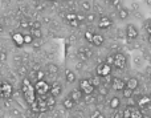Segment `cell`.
I'll use <instances>...</instances> for the list:
<instances>
[{
    "label": "cell",
    "mask_w": 151,
    "mask_h": 118,
    "mask_svg": "<svg viewBox=\"0 0 151 118\" xmlns=\"http://www.w3.org/2000/svg\"><path fill=\"white\" fill-rule=\"evenodd\" d=\"M21 93H23V97L28 105H31L37 97L36 90H35V85L32 84L28 77H24L23 78V82H21Z\"/></svg>",
    "instance_id": "obj_1"
},
{
    "label": "cell",
    "mask_w": 151,
    "mask_h": 118,
    "mask_svg": "<svg viewBox=\"0 0 151 118\" xmlns=\"http://www.w3.org/2000/svg\"><path fill=\"white\" fill-rule=\"evenodd\" d=\"M113 65L115 66L117 69H125L126 65H127V57H126L125 53L122 52H115L114 53V63H113Z\"/></svg>",
    "instance_id": "obj_2"
},
{
    "label": "cell",
    "mask_w": 151,
    "mask_h": 118,
    "mask_svg": "<svg viewBox=\"0 0 151 118\" xmlns=\"http://www.w3.org/2000/svg\"><path fill=\"white\" fill-rule=\"evenodd\" d=\"M123 118H143L142 110L138 106H129L123 110Z\"/></svg>",
    "instance_id": "obj_3"
},
{
    "label": "cell",
    "mask_w": 151,
    "mask_h": 118,
    "mask_svg": "<svg viewBox=\"0 0 151 118\" xmlns=\"http://www.w3.org/2000/svg\"><path fill=\"white\" fill-rule=\"evenodd\" d=\"M13 93V86L9 82L0 81V98H9Z\"/></svg>",
    "instance_id": "obj_4"
},
{
    "label": "cell",
    "mask_w": 151,
    "mask_h": 118,
    "mask_svg": "<svg viewBox=\"0 0 151 118\" xmlns=\"http://www.w3.org/2000/svg\"><path fill=\"white\" fill-rule=\"evenodd\" d=\"M50 89V85L48 84L45 80H41V81H37L35 84V90H36V94L37 96H45L49 93Z\"/></svg>",
    "instance_id": "obj_5"
},
{
    "label": "cell",
    "mask_w": 151,
    "mask_h": 118,
    "mask_svg": "<svg viewBox=\"0 0 151 118\" xmlns=\"http://www.w3.org/2000/svg\"><path fill=\"white\" fill-rule=\"evenodd\" d=\"M78 89L83 93V94H91V93L96 92V88L93 86V84L90 82V80L83 78L80 81V88Z\"/></svg>",
    "instance_id": "obj_6"
},
{
    "label": "cell",
    "mask_w": 151,
    "mask_h": 118,
    "mask_svg": "<svg viewBox=\"0 0 151 118\" xmlns=\"http://www.w3.org/2000/svg\"><path fill=\"white\" fill-rule=\"evenodd\" d=\"M110 88H111L114 92H122L126 88V81H123L119 77H113L111 82H110Z\"/></svg>",
    "instance_id": "obj_7"
},
{
    "label": "cell",
    "mask_w": 151,
    "mask_h": 118,
    "mask_svg": "<svg viewBox=\"0 0 151 118\" xmlns=\"http://www.w3.org/2000/svg\"><path fill=\"white\" fill-rule=\"evenodd\" d=\"M97 74H98L99 77H102V78L106 76H110V74H111V65L107 64L106 61L99 64V65L97 66Z\"/></svg>",
    "instance_id": "obj_8"
},
{
    "label": "cell",
    "mask_w": 151,
    "mask_h": 118,
    "mask_svg": "<svg viewBox=\"0 0 151 118\" xmlns=\"http://www.w3.org/2000/svg\"><path fill=\"white\" fill-rule=\"evenodd\" d=\"M151 105V96H139L138 98H137V106H138L139 109H147L149 106Z\"/></svg>",
    "instance_id": "obj_9"
},
{
    "label": "cell",
    "mask_w": 151,
    "mask_h": 118,
    "mask_svg": "<svg viewBox=\"0 0 151 118\" xmlns=\"http://www.w3.org/2000/svg\"><path fill=\"white\" fill-rule=\"evenodd\" d=\"M139 32H138V28H137L134 24H129L127 27H126V37H127L129 40H135L137 37H138Z\"/></svg>",
    "instance_id": "obj_10"
},
{
    "label": "cell",
    "mask_w": 151,
    "mask_h": 118,
    "mask_svg": "<svg viewBox=\"0 0 151 118\" xmlns=\"http://www.w3.org/2000/svg\"><path fill=\"white\" fill-rule=\"evenodd\" d=\"M77 56L82 61H88L89 58L93 56V52H91L89 48H86V47H81L80 49H78V52H77Z\"/></svg>",
    "instance_id": "obj_11"
},
{
    "label": "cell",
    "mask_w": 151,
    "mask_h": 118,
    "mask_svg": "<svg viewBox=\"0 0 151 118\" xmlns=\"http://www.w3.org/2000/svg\"><path fill=\"white\" fill-rule=\"evenodd\" d=\"M61 93H63V85H61L60 82H53V84L50 85L49 94L55 96V97L57 98L58 96H61Z\"/></svg>",
    "instance_id": "obj_12"
},
{
    "label": "cell",
    "mask_w": 151,
    "mask_h": 118,
    "mask_svg": "<svg viewBox=\"0 0 151 118\" xmlns=\"http://www.w3.org/2000/svg\"><path fill=\"white\" fill-rule=\"evenodd\" d=\"M113 25V20L107 16H102L101 19L98 20V28L99 29H107Z\"/></svg>",
    "instance_id": "obj_13"
},
{
    "label": "cell",
    "mask_w": 151,
    "mask_h": 118,
    "mask_svg": "<svg viewBox=\"0 0 151 118\" xmlns=\"http://www.w3.org/2000/svg\"><path fill=\"white\" fill-rule=\"evenodd\" d=\"M69 97L72 98V100L76 102V105L77 104H80L81 101H82V98H83V93L81 92L80 89H74V90H72L70 93H69Z\"/></svg>",
    "instance_id": "obj_14"
},
{
    "label": "cell",
    "mask_w": 151,
    "mask_h": 118,
    "mask_svg": "<svg viewBox=\"0 0 151 118\" xmlns=\"http://www.w3.org/2000/svg\"><path fill=\"white\" fill-rule=\"evenodd\" d=\"M58 72H60V68H58L57 64L49 63L47 65V73H48V76L55 77V76H57V74H58Z\"/></svg>",
    "instance_id": "obj_15"
},
{
    "label": "cell",
    "mask_w": 151,
    "mask_h": 118,
    "mask_svg": "<svg viewBox=\"0 0 151 118\" xmlns=\"http://www.w3.org/2000/svg\"><path fill=\"white\" fill-rule=\"evenodd\" d=\"M12 41L15 42L16 47H23L24 45V35L20 33V32H15V33L12 35Z\"/></svg>",
    "instance_id": "obj_16"
},
{
    "label": "cell",
    "mask_w": 151,
    "mask_h": 118,
    "mask_svg": "<svg viewBox=\"0 0 151 118\" xmlns=\"http://www.w3.org/2000/svg\"><path fill=\"white\" fill-rule=\"evenodd\" d=\"M82 101L85 102V105H96L98 98H97V96L94 93H91V94H83Z\"/></svg>",
    "instance_id": "obj_17"
},
{
    "label": "cell",
    "mask_w": 151,
    "mask_h": 118,
    "mask_svg": "<svg viewBox=\"0 0 151 118\" xmlns=\"http://www.w3.org/2000/svg\"><path fill=\"white\" fill-rule=\"evenodd\" d=\"M121 105H122V102H121V98L117 97V96H114V97L110 98L109 101V106L113 109V110H117V109L121 108Z\"/></svg>",
    "instance_id": "obj_18"
},
{
    "label": "cell",
    "mask_w": 151,
    "mask_h": 118,
    "mask_svg": "<svg viewBox=\"0 0 151 118\" xmlns=\"http://www.w3.org/2000/svg\"><path fill=\"white\" fill-rule=\"evenodd\" d=\"M105 42V37L102 36L101 33H94L93 39H91V44L96 45V47H101L102 44Z\"/></svg>",
    "instance_id": "obj_19"
},
{
    "label": "cell",
    "mask_w": 151,
    "mask_h": 118,
    "mask_svg": "<svg viewBox=\"0 0 151 118\" xmlns=\"http://www.w3.org/2000/svg\"><path fill=\"white\" fill-rule=\"evenodd\" d=\"M126 86L131 90H137V88L139 86V81L137 77H130V78L126 81Z\"/></svg>",
    "instance_id": "obj_20"
},
{
    "label": "cell",
    "mask_w": 151,
    "mask_h": 118,
    "mask_svg": "<svg viewBox=\"0 0 151 118\" xmlns=\"http://www.w3.org/2000/svg\"><path fill=\"white\" fill-rule=\"evenodd\" d=\"M45 101H47V105H48V108H49V110L55 109V108H56V105H57L56 97H55V96H52V94H49V93H48L47 97H45Z\"/></svg>",
    "instance_id": "obj_21"
},
{
    "label": "cell",
    "mask_w": 151,
    "mask_h": 118,
    "mask_svg": "<svg viewBox=\"0 0 151 118\" xmlns=\"http://www.w3.org/2000/svg\"><path fill=\"white\" fill-rule=\"evenodd\" d=\"M74 106H76V102L70 97H66L63 100V108L65 110H72V109H74Z\"/></svg>",
    "instance_id": "obj_22"
},
{
    "label": "cell",
    "mask_w": 151,
    "mask_h": 118,
    "mask_svg": "<svg viewBox=\"0 0 151 118\" xmlns=\"http://www.w3.org/2000/svg\"><path fill=\"white\" fill-rule=\"evenodd\" d=\"M96 90H97V94H98L99 97H106V96H109V86L105 84H101Z\"/></svg>",
    "instance_id": "obj_23"
},
{
    "label": "cell",
    "mask_w": 151,
    "mask_h": 118,
    "mask_svg": "<svg viewBox=\"0 0 151 118\" xmlns=\"http://www.w3.org/2000/svg\"><path fill=\"white\" fill-rule=\"evenodd\" d=\"M65 80H66V82H69V84H73V82H76V80H77V76H76V73L73 71L66 69L65 71Z\"/></svg>",
    "instance_id": "obj_24"
},
{
    "label": "cell",
    "mask_w": 151,
    "mask_h": 118,
    "mask_svg": "<svg viewBox=\"0 0 151 118\" xmlns=\"http://www.w3.org/2000/svg\"><path fill=\"white\" fill-rule=\"evenodd\" d=\"M91 9H93V5H91V3L89 1V0H82V1H81V11H82L83 13L91 12Z\"/></svg>",
    "instance_id": "obj_25"
},
{
    "label": "cell",
    "mask_w": 151,
    "mask_h": 118,
    "mask_svg": "<svg viewBox=\"0 0 151 118\" xmlns=\"http://www.w3.org/2000/svg\"><path fill=\"white\" fill-rule=\"evenodd\" d=\"M118 17H119L121 20H126V19L129 17V9L121 7L119 9H118Z\"/></svg>",
    "instance_id": "obj_26"
},
{
    "label": "cell",
    "mask_w": 151,
    "mask_h": 118,
    "mask_svg": "<svg viewBox=\"0 0 151 118\" xmlns=\"http://www.w3.org/2000/svg\"><path fill=\"white\" fill-rule=\"evenodd\" d=\"M96 20H97L96 12H88V13H86V16H85V21H86V23L91 24V23H94Z\"/></svg>",
    "instance_id": "obj_27"
},
{
    "label": "cell",
    "mask_w": 151,
    "mask_h": 118,
    "mask_svg": "<svg viewBox=\"0 0 151 118\" xmlns=\"http://www.w3.org/2000/svg\"><path fill=\"white\" fill-rule=\"evenodd\" d=\"M90 82L93 84V86L97 89V88H98L99 85L102 84V77H99L98 74H97V76H93V77L90 78Z\"/></svg>",
    "instance_id": "obj_28"
},
{
    "label": "cell",
    "mask_w": 151,
    "mask_h": 118,
    "mask_svg": "<svg viewBox=\"0 0 151 118\" xmlns=\"http://www.w3.org/2000/svg\"><path fill=\"white\" fill-rule=\"evenodd\" d=\"M89 118H105V114L102 113L101 110L96 109V110H93L90 114H89Z\"/></svg>",
    "instance_id": "obj_29"
},
{
    "label": "cell",
    "mask_w": 151,
    "mask_h": 118,
    "mask_svg": "<svg viewBox=\"0 0 151 118\" xmlns=\"http://www.w3.org/2000/svg\"><path fill=\"white\" fill-rule=\"evenodd\" d=\"M31 35L33 39H41L42 37V32L41 29H35V28H31Z\"/></svg>",
    "instance_id": "obj_30"
},
{
    "label": "cell",
    "mask_w": 151,
    "mask_h": 118,
    "mask_svg": "<svg viewBox=\"0 0 151 118\" xmlns=\"http://www.w3.org/2000/svg\"><path fill=\"white\" fill-rule=\"evenodd\" d=\"M122 96H123L125 98H133V96H134V90L129 89V88L126 86L125 89L122 90Z\"/></svg>",
    "instance_id": "obj_31"
},
{
    "label": "cell",
    "mask_w": 151,
    "mask_h": 118,
    "mask_svg": "<svg viewBox=\"0 0 151 118\" xmlns=\"http://www.w3.org/2000/svg\"><path fill=\"white\" fill-rule=\"evenodd\" d=\"M35 78H36L37 81L45 80V72H44V71H41V69H39V71L36 72V76H35Z\"/></svg>",
    "instance_id": "obj_32"
},
{
    "label": "cell",
    "mask_w": 151,
    "mask_h": 118,
    "mask_svg": "<svg viewBox=\"0 0 151 118\" xmlns=\"http://www.w3.org/2000/svg\"><path fill=\"white\" fill-rule=\"evenodd\" d=\"M31 45L35 48V49H40V48H41V45H42V42L40 41V39H33V42H32Z\"/></svg>",
    "instance_id": "obj_33"
},
{
    "label": "cell",
    "mask_w": 151,
    "mask_h": 118,
    "mask_svg": "<svg viewBox=\"0 0 151 118\" xmlns=\"http://www.w3.org/2000/svg\"><path fill=\"white\" fill-rule=\"evenodd\" d=\"M11 114H12L15 118H20L21 117V112L19 110V109L13 108V106H12V109H11Z\"/></svg>",
    "instance_id": "obj_34"
},
{
    "label": "cell",
    "mask_w": 151,
    "mask_h": 118,
    "mask_svg": "<svg viewBox=\"0 0 151 118\" xmlns=\"http://www.w3.org/2000/svg\"><path fill=\"white\" fill-rule=\"evenodd\" d=\"M33 42V37H32L31 33L24 35V44H32Z\"/></svg>",
    "instance_id": "obj_35"
},
{
    "label": "cell",
    "mask_w": 151,
    "mask_h": 118,
    "mask_svg": "<svg viewBox=\"0 0 151 118\" xmlns=\"http://www.w3.org/2000/svg\"><path fill=\"white\" fill-rule=\"evenodd\" d=\"M29 25H31V28L41 29V23L40 21H29Z\"/></svg>",
    "instance_id": "obj_36"
},
{
    "label": "cell",
    "mask_w": 151,
    "mask_h": 118,
    "mask_svg": "<svg viewBox=\"0 0 151 118\" xmlns=\"http://www.w3.org/2000/svg\"><path fill=\"white\" fill-rule=\"evenodd\" d=\"M20 28H23V29H29V28H31V25H29V21L25 20V19H24V20H21V21H20Z\"/></svg>",
    "instance_id": "obj_37"
},
{
    "label": "cell",
    "mask_w": 151,
    "mask_h": 118,
    "mask_svg": "<svg viewBox=\"0 0 151 118\" xmlns=\"http://www.w3.org/2000/svg\"><path fill=\"white\" fill-rule=\"evenodd\" d=\"M113 118H123V112L119 110V109H117V110H114V113H113Z\"/></svg>",
    "instance_id": "obj_38"
},
{
    "label": "cell",
    "mask_w": 151,
    "mask_h": 118,
    "mask_svg": "<svg viewBox=\"0 0 151 118\" xmlns=\"http://www.w3.org/2000/svg\"><path fill=\"white\" fill-rule=\"evenodd\" d=\"M68 23H69V25L73 27V28H77V27L80 25V21H78L77 19H73V20H69Z\"/></svg>",
    "instance_id": "obj_39"
},
{
    "label": "cell",
    "mask_w": 151,
    "mask_h": 118,
    "mask_svg": "<svg viewBox=\"0 0 151 118\" xmlns=\"http://www.w3.org/2000/svg\"><path fill=\"white\" fill-rule=\"evenodd\" d=\"M93 35H94V33H93L91 31H86V32H85V39L88 40L89 42H91V39H93Z\"/></svg>",
    "instance_id": "obj_40"
},
{
    "label": "cell",
    "mask_w": 151,
    "mask_h": 118,
    "mask_svg": "<svg viewBox=\"0 0 151 118\" xmlns=\"http://www.w3.org/2000/svg\"><path fill=\"white\" fill-rule=\"evenodd\" d=\"M65 17H66V20H73V19H77V13H76V12H72V13H68V15H66L65 16Z\"/></svg>",
    "instance_id": "obj_41"
},
{
    "label": "cell",
    "mask_w": 151,
    "mask_h": 118,
    "mask_svg": "<svg viewBox=\"0 0 151 118\" xmlns=\"http://www.w3.org/2000/svg\"><path fill=\"white\" fill-rule=\"evenodd\" d=\"M27 73H28V71H27V68H25L24 65L19 68V74H21V76H25Z\"/></svg>",
    "instance_id": "obj_42"
},
{
    "label": "cell",
    "mask_w": 151,
    "mask_h": 118,
    "mask_svg": "<svg viewBox=\"0 0 151 118\" xmlns=\"http://www.w3.org/2000/svg\"><path fill=\"white\" fill-rule=\"evenodd\" d=\"M85 16H86V13H77V20L80 21V23H82V21H85Z\"/></svg>",
    "instance_id": "obj_43"
},
{
    "label": "cell",
    "mask_w": 151,
    "mask_h": 118,
    "mask_svg": "<svg viewBox=\"0 0 151 118\" xmlns=\"http://www.w3.org/2000/svg\"><path fill=\"white\" fill-rule=\"evenodd\" d=\"M106 63L110 64V65H113V63H114V53H113V55H110V56H107V57H106Z\"/></svg>",
    "instance_id": "obj_44"
},
{
    "label": "cell",
    "mask_w": 151,
    "mask_h": 118,
    "mask_svg": "<svg viewBox=\"0 0 151 118\" xmlns=\"http://www.w3.org/2000/svg\"><path fill=\"white\" fill-rule=\"evenodd\" d=\"M110 4H111L113 7H115V8H118V9H119V8H121V0H113Z\"/></svg>",
    "instance_id": "obj_45"
},
{
    "label": "cell",
    "mask_w": 151,
    "mask_h": 118,
    "mask_svg": "<svg viewBox=\"0 0 151 118\" xmlns=\"http://www.w3.org/2000/svg\"><path fill=\"white\" fill-rule=\"evenodd\" d=\"M5 61H7V53L0 52V63H5Z\"/></svg>",
    "instance_id": "obj_46"
},
{
    "label": "cell",
    "mask_w": 151,
    "mask_h": 118,
    "mask_svg": "<svg viewBox=\"0 0 151 118\" xmlns=\"http://www.w3.org/2000/svg\"><path fill=\"white\" fill-rule=\"evenodd\" d=\"M36 9L37 11H44L45 9V5L42 4V3H37V4H36Z\"/></svg>",
    "instance_id": "obj_47"
},
{
    "label": "cell",
    "mask_w": 151,
    "mask_h": 118,
    "mask_svg": "<svg viewBox=\"0 0 151 118\" xmlns=\"http://www.w3.org/2000/svg\"><path fill=\"white\" fill-rule=\"evenodd\" d=\"M94 9H96L97 13H102V12H104V9H102L99 5H94Z\"/></svg>",
    "instance_id": "obj_48"
},
{
    "label": "cell",
    "mask_w": 151,
    "mask_h": 118,
    "mask_svg": "<svg viewBox=\"0 0 151 118\" xmlns=\"http://www.w3.org/2000/svg\"><path fill=\"white\" fill-rule=\"evenodd\" d=\"M149 37H150V40H151V28H149Z\"/></svg>",
    "instance_id": "obj_49"
},
{
    "label": "cell",
    "mask_w": 151,
    "mask_h": 118,
    "mask_svg": "<svg viewBox=\"0 0 151 118\" xmlns=\"http://www.w3.org/2000/svg\"><path fill=\"white\" fill-rule=\"evenodd\" d=\"M3 31V24H1V21H0V32Z\"/></svg>",
    "instance_id": "obj_50"
},
{
    "label": "cell",
    "mask_w": 151,
    "mask_h": 118,
    "mask_svg": "<svg viewBox=\"0 0 151 118\" xmlns=\"http://www.w3.org/2000/svg\"><path fill=\"white\" fill-rule=\"evenodd\" d=\"M105 1H106V3H111L113 0H105Z\"/></svg>",
    "instance_id": "obj_51"
},
{
    "label": "cell",
    "mask_w": 151,
    "mask_h": 118,
    "mask_svg": "<svg viewBox=\"0 0 151 118\" xmlns=\"http://www.w3.org/2000/svg\"><path fill=\"white\" fill-rule=\"evenodd\" d=\"M143 118H151L150 116H143Z\"/></svg>",
    "instance_id": "obj_52"
},
{
    "label": "cell",
    "mask_w": 151,
    "mask_h": 118,
    "mask_svg": "<svg viewBox=\"0 0 151 118\" xmlns=\"http://www.w3.org/2000/svg\"><path fill=\"white\" fill-rule=\"evenodd\" d=\"M48 1H55V0H48Z\"/></svg>",
    "instance_id": "obj_53"
},
{
    "label": "cell",
    "mask_w": 151,
    "mask_h": 118,
    "mask_svg": "<svg viewBox=\"0 0 151 118\" xmlns=\"http://www.w3.org/2000/svg\"><path fill=\"white\" fill-rule=\"evenodd\" d=\"M150 84H151V76H150Z\"/></svg>",
    "instance_id": "obj_54"
},
{
    "label": "cell",
    "mask_w": 151,
    "mask_h": 118,
    "mask_svg": "<svg viewBox=\"0 0 151 118\" xmlns=\"http://www.w3.org/2000/svg\"><path fill=\"white\" fill-rule=\"evenodd\" d=\"M65 1H69V0H65Z\"/></svg>",
    "instance_id": "obj_55"
},
{
    "label": "cell",
    "mask_w": 151,
    "mask_h": 118,
    "mask_svg": "<svg viewBox=\"0 0 151 118\" xmlns=\"http://www.w3.org/2000/svg\"><path fill=\"white\" fill-rule=\"evenodd\" d=\"M150 96H151V93H150Z\"/></svg>",
    "instance_id": "obj_56"
}]
</instances>
